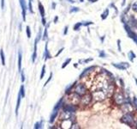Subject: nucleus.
Returning a JSON list of instances; mask_svg holds the SVG:
<instances>
[{"instance_id": "nucleus-1", "label": "nucleus", "mask_w": 137, "mask_h": 129, "mask_svg": "<svg viewBox=\"0 0 137 129\" xmlns=\"http://www.w3.org/2000/svg\"><path fill=\"white\" fill-rule=\"evenodd\" d=\"M73 92L79 95L80 97L85 95L86 93L88 92V87L85 83H81V82H77L75 83L74 89H73Z\"/></svg>"}, {"instance_id": "nucleus-2", "label": "nucleus", "mask_w": 137, "mask_h": 129, "mask_svg": "<svg viewBox=\"0 0 137 129\" xmlns=\"http://www.w3.org/2000/svg\"><path fill=\"white\" fill-rule=\"evenodd\" d=\"M91 94H92V97H93V101H94V102H101L107 98L106 94L102 90H96L91 91Z\"/></svg>"}, {"instance_id": "nucleus-3", "label": "nucleus", "mask_w": 137, "mask_h": 129, "mask_svg": "<svg viewBox=\"0 0 137 129\" xmlns=\"http://www.w3.org/2000/svg\"><path fill=\"white\" fill-rule=\"evenodd\" d=\"M92 102H93V97H92V94L91 92H87L85 95L81 96V99H80L79 102V106L81 107H87L91 104Z\"/></svg>"}, {"instance_id": "nucleus-4", "label": "nucleus", "mask_w": 137, "mask_h": 129, "mask_svg": "<svg viewBox=\"0 0 137 129\" xmlns=\"http://www.w3.org/2000/svg\"><path fill=\"white\" fill-rule=\"evenodd\" d=\"M121 121L122 123L126 124L129 126H132L134 124V115L131 114V112L125 113L124 115L121 117Z\"/></svg>"}, {"instance_id": "nucleus-5", "label": "nucleus", "mask_w": 137, "mask_h": 129, "mask_svg": "<svg viewBox=\"0 0 137 129\" xmlns=\"http://www.w3.org/2000/svg\"><path fill=\"white\" fill-rule=\"evenodd\" d=\"M58 118V121H63V120H71L72 121H75V114L70 113V112H68V111H64V110H62V111L59 112Z\"/></svg>"}, {"instance_id": "nucleus-6", "label": "nucleus", "mask_w": 137, "mask_h": 129, "mask_svg": "<svg viewBox=\"0 0 137 129\" xmlns=\"http://www.w3.org/2000/svg\"><path fill=\"white\" fill-rule=\"evenodd\" d=\"M67 101L68 102H70L72 103V104H75V105H77L79 104L80 102V99H81V97H80L79 95H77V94H75V92H71L70 94H68L67 95Z\"/></svg>"}, {"instance_id": "nucleus-7", "label": "nucleus", "mask_w": 137, "mask_h": 129, "mask_svg": "<svg viewBox=\"0 0 137 129\" xmlns=\"http://www.w3.org/2000/svg\"><path fill=\"white\" fill-rule=\"evenodd\" d=\"M78 109V107L77 105H75V104H72L70 102H65L63 103V107H62V110H64V111H68L70 113H73V114H75V112L77 111Z\"/></svg>"}, {"instance_id": "nucleus-8", "label": "nucleus", "mask_w": 137, "mask_h": 129, "mask_svg": "<svg viewBox=\"0 0 137 129\" xmlns=\"http://www.w3.org/2000/svg\"><path fill=\"white\" fill-rule=\"evenodd\" d=\"M96 66H89V67H87V68H85V69L82 71V72L81 73V75H80V77H79V78L80 79H83L85 78V77H88L89 76H90V74H92L93 72H95V70H96Z\"/></svg>"}, {"instance_id": "nucleus-9", "label": "nucleus", "mask_w": 137, "mask_h": 129, "mask_svg": "<svg viewBox=\"0 0 137 129\" xmlns=\"http://www.w3.org/2000/svg\"><path fill=\"white\" fill-rule=\"evenodd\" d=\"M113 99H114L116 104L119 105V106L125 102V97L121 92H115L113 95Z\"/></svg>"}, {"instance_id": "nucleus-10", "label": "nucleus", "mask_w": 137, "mask_h": 129, "mask_svg": "<svg viewBox=\"0 0 137 129\" xmlns=\"http://www.w3.org/2000/svg\"><path fill=\"white\" fill-rule=\"evenodd\" d=\"M124 28H125V30H126V32H127V34H128L129 37L133 40V41L135 42V44L137 45V34L130 29V27H129V25L126 24V23L124 24Z\"/></svg>"}, {"instance_id": "nucleus-11", "label": "nucleus", "mask_w": 137, "mask_h": 129, "mask_svg": "<svg viewBox=\"0 0 137 129\" xmlns=\"http://www.w3.org/2000/svg\"><path fill=\"white\" fill-rule=\"evenodd\" d=\"M21 8H22V20L26 22V17H27V10H28V5L26 0H19Z\"/></svg>"}, {"instance_id": "nucleus-12", "label": "nucleus", "mask_w": 137, "mask_h": 129, "mask_svg": "<svg viewBox=\"0 0 137 129\" xmlns=\"http://www.w3.org/2000/svg\"><path fill=\"white\" fill-rule=\"evenodd\" d=\"M74 121H72L71 120H63V121H59V127L63 129H68L71 128L72 123Z\"/></svg>"}, {"instance_id": "nucleus-13", "label": "nucleus", "mask_w": 137, "mask_h": 129, "mask_svg": "<svg viewBox=\"0 0 137 129\" xmlns=\"http://www.w3.org/2000/svg\"><path fill=\"white\" fill-rule=\"evenodd\" d=\"M112 65L114 67H116L117 69H119V70H126L128 69L129 67V64L127 62H124V63H112Z\"/></svg>"}, {"instance_id": "nucleus-14", "label": "nucleus", "mask_w": 137, "mask_h": 129, "mask_svg": "<svg viewBox=\"0 0 137 129\" xmlns=\"http://www.w3.org/2000/svg\"><path fill=\"white\" fill-rule=\"evenodd\" d=\"M120 106H121L122 111L124 112V113H129V112L133 111V108H132L131 104H129V103H128V102L122 103V104L120 105Z\"/></svg>"}, {"instance_id": "nucleus-15", "label": "nucleus", "mask_w": 137, "mask_h": 129, "mask_svg": "<svg viewBox=\"0 0 137 129\" xmlns=\"http://www.w3.org/2000/svg\"><path fill=\"white\" fill-rule=\"evenodd\" d=\"M44 60L45 61H46V60H51V55L50 53V52H49V49H48V41H46V45H45V52H44Z\"/></svg>"}, {"instance_id": "nucleus-16", "label": "nucleus", "mask_w": 137, "mask_h": 129, "mask_svg": "<svg viewBox=\"0 0 137 129\" xmlns=\"http://www.w3.org/2000/svg\"><path fill=\"white\" fill-rule=\"evenodd\" d=\"M64 103V97L60 98V100L58 101V102L56 103V105L54 106L52 111H57V112H60V110L62 109V107Z\"/></svg>"}, {"instance_id": "nucleus-17", "label": "nucleus", "mask_w": 137, "mask_h": 129, "mask_svg": "<svg viewBox=\"0 0 137 129\" xmlns=\"http://www.w3.org/2000/svg\"><path fill=\"white\" fill-rule=\"evenodd\" d=\"M39 43V41H38L37 38H35L34 40V53L32 54V62L34 63L37 60V57H38V54H37V45Z\"/></svg>"}, {"instance_id": "nucleus-18", "label": "nucleus", "mask_w": 137, "mask_h": 129, "mask_svg": "<svg viewBox=\"0 0 137 129\" xmlns=\"http://www.w3.org/2000/svg\"><path fill=\"white\" fill-rule=\"evenodd\" d=\"M38 9H39V12L40 14L41 17H46V10H45V7L41 2H39V4H38Z\"/></svg>"}, {"instance_id": "nucleus-19", "label": "nucleus", "mask_w": 137, "mask_h": 129, "mask_svg": "<svg viewBox=\"0 0 137 129\" xmlns=\"http://www.w3.org/2000/svg\"><path fill=\"white\" fill-rule=\"evenodd\" d=\"M58 114H59V112L52 111V113H51V116H50V120H49V122H50L51 124H53L54 122H55V121H56L57 119H58Z\"/></svg>"}, {"instance_id": "nucleus-20", "label": "nucleus", "mask_w": 137, "mask_h": 129, "mask_svg": "<svg viewBox=\"0 0 137 129\" xmlns=\"http://www.w3.org/2000/svg\"><path fill=\"white\" fill-rule=\"evenodd\" d=\"M22 97H21L20 93L18 92V96H17V101H16V115H18V110L20 109L21 106V101H22Z\"/></svg>"}, {"instance_id": "nucleus-21", "label": "nucleus", "mask_w": 137, "mask_h": 129, "mask_svg": "<svg viewBox=\"0 0 137 129\" xmlns=\"http://www.w3.org/2000/svg\"><path fill=\"white\" fill-rule=\"evenodd\" d=\"M22 51H19L18 53V72H20L22 71Z\"/></svg>"}, {"instance_id": "nucleus-22", "label": "nucleus", "mask_w": 137, "mask_h": 129, "mask_svg": "<svg viewBox=\"0 0 137 129\" xmlns=\"http://www.w3.org/2000/svg\"><path fill=\"white\" fill-rule=\"evenodd\" d=\"M75 83H76V81H75L74 84H70V85H68V87L65 89L64 93H65V95H66V96L68 95V94H70L71 92H73V89H74V86H75Z\"/></svg>"}, {"instance_id": "nucleus-23", "label": "nucleus", "mask_w": 137, "mask_h": 129, "mask_svg": "<svg viewBox=\"0 0 137 129\" xmlns=\"http://www.w3.org/2000/svg\"><path fill=\"white\" fill-rule=\"evenodd\" d=\"M48 28L46 27H45V29H44V33H43V34H42V40H43L44 41H46L47 40H48Z\"/></svg>"}, {"instance_id": "nucleus-24", "label": "nucleus", "mask_w": 137, "mask_h": 129, "mask_svg": "<svg viewBox=\"0 0 137 129\" xmlns=\"http://www.w3.org/2000/svg\"><path fill=\"white\" fill-rule=\"evenodd\" d=\"M43 125H44V121L43 120H40L39 121H37L36 123L34 124V129H41L43 127Z\"/></svg>"}, {"instance_id": "nucleus-25", "label": "nucleus", "mask_w": 137, "mask_h": 129, "mask_svg": "<svg viewBox=\"0 0 137 129\" xmlns=\"http://www.w3.org/2000/svg\"><path fill=\"white\" fill-rule=\"evenodd\" d=\"M0 58H1V62H2V65H5V55H4V50L3 49H0Z\"/></svg>"}, {"instance_id": "nucleus-26", "label": "nucleus", "mask_w": 137, "mask_h": 129, "mask_svg": "<svg viewBox=\"0 0 137 129\" xmlns=\"http://www.w3.org/2000/svg\"><path fill=\"white\" fill-rule=\"evenodd\" d=\"M19 93H20L21 97H22V98H25L26 97V93H25V87L23 84H22L20 87V90H19Z\"/></svg>"}, {"instance_id": "nucleus-27", "label": "nucleus", "mask_w": 137, "mask_h": 129, "mask_svg": "<svg viewBox=\"0 0 137 129\" xmlns=\"http://www.w3.org/2000/svg\"><path fill=\"white\" fill-rule=\"evenodd\" d=\"M109 16V9H105V11L101 14V19L102 20H105L107 18V16Z\"/></svg>"}, {"instance_id": "nucleus-28", "label": "nucleus", "mask_w": 137, "mask_h": 129, "mask_svg": "<svg viewBox=\"0 0 137 129\" xmlns=\"http://www.w3.org/2000/svg\"><path fill=\"white\" fill-rule=\"evenodd\" d=\"M71 62V58H66V60H64V62L63 63V65H62V69H64V68H66V66H68V64Z\"/></svg>"}, {"instance_id": "nucleus-29", "label": "nucleus", "mask_w": 137, "mask_h": 129, "mask_svg": "<svg viewBox=\"0 0 137 129\" xmlns=\"http://www.w3.org/2000/svg\"><path fill=\"white\" fill-rule=\"evenodd\" d=\"M80 11V8H78L76 6H72L70 8V13L72 14V13H77Z\"/></svg>"}, {"instance_id": "nucleus-30", "label": "nucleus", "mask_w": 137, "mask_h": 129, "mask_svg": "<svg viewBox=\"0 0 137 129\" xmlns=\"http://www.w3.org/2000/svg\"><path fill=\"white\" fill-rule=\"evenodd\" d=\"M128 56H129V60H130L131 62H133V61H134V58H135V57H136V55L134 54L133 51H130V52H129V53H128Z\"/></svg>"}, {"instance_id": "nucleus-31", "label": "nucleus", "mask_w": 137, "mask_h": 129, "mask_svg": "<svg viewBox=\"0 0 137 129\" xmlns=\"http://www.w3.org/2000/svg\"><path fill=\"white\" fill-rule=\"evenodd\" d=\"M81 26H82V22H76V23H75V24L74 25V28H73V29H74L75 31H78V30L81 29Z\"/></svg>"}, {"instance_id": "nucleus-32", "label": "nucleus", "mask_w": 137, "mask_h": 129, "mask_svg": "<svg viewBox=\"0 0 137 129\" xmlns=\"http://www.w3.org/2000/svg\"><path fill=\"white\" fill-rule=\"evenodd\" d=\"M26 34H27V36L28 39L31 38L32 33H31V29H30L29 26H27V27H26Z\"/></svg>"}, {"instance_id": "nucleus-33", "label": "nucleus", "mask_w": 137, "mask_h": 129, "mask_svg": "<svg viewBox=\"0 0 137 129\" xmlns=\"http://www.w3.org/2000/svg\"><path fill=\"white\" fill-rule=\"evenodd\" d=\"M93 58H87V60H79V63L81 64V63H83V64H87V63L93 61Z\"/></svg>"}, {"instance_id": "nucleus-34", "label": "nucleus", "mask_w": 137, "mask_h": 129, "mask_svg": "<svg viewBox=\"0 0 137 129\" xmlns=\"http://www.w3.org/2000/svg\"><path fill=\"white\" fill-rule=\"evenodd\" d=\"M45 75H46V65H44L43 66H42V69H41V73H40V77L39 78L40 79H43Z\"/></svg>"}, {"instance_id": "nucleus-35", "label": "nucleus", "mask_w": 137, "mask_h": 129, "mask_svg": "<svg viewBox=\"0 0 137 129\" xmlns=\"http://www.w3.org/2000/svg\"><path fill=\"white\" fill-rule=\"evenodd\" d=\"M21 73V80H22V83H24L25 80H26V77H25V72L22 69V71L20 72Z\"/></svg>"}, {"instance_id": "nucleus-36", "label": "nucleus", "mask_w": 137, "mask_h": 129, "mask_svg": "<svg viewBox=\"0 0 137 129\" xmlns=\"http://www.w3.org/2000/svg\"><path fill=\"white\" fill-rule=\"evenodd\" d=\"M52 77H53V74H52V72H51V73H50V76H49V77H48V79H47L46 82V83H45V84H44V87H46L47 84L50 83L51 80V78H52Z\"/></svg>"}, {"instance_id": "nucleus-37", "label": "nucleus", "mask_w": 137, "mask_h": 129, "mask_svg": "<svg viewBox=\"0 0 137 129\" xmlns=\"http://www.w3.org/2000/svg\"><path fill=\"white\" fill-rule=\"evenodd\" d=\"M28 10H29V12H30V13H34V10H33V5H32V2H29V1H28Z\"/></svg>"}, {"instance_id": "nucleus-38", "label": "nucleus", "mask_w": 137, "mask_h": 129, "mask_svg": "<svg viewBox=\"0 0 137 129\" xmlns=\"http://www.w3.org/2000/svg\"><path fill=\"white\" fill-rule=\"evenodd\" d=\"M82 22V26H85V27H88V26L93 24V22H91V21H87V22Z\"/></svg>"}, {"instance_id": "nucleus-39", "label": "nucleus", "mask_w": 137, "mask_h": 129, "mask_svg": "<svg viewBox=\"0 0 137 129\" xmlns=\"http://www.w3.org/2000/svg\"><path fill=\"white\" fill-rule=\"evenodd\" d=\"M36 38L38 39V41H40L41 38H42V30L39 29V33H38V34H37V36H36Z\"/></svg>"}, {"instance_id": "nucleus-40", "label": "nucleus", "mask_w": 137, "mask_h": 129, "mask_svg": "<svg viewBox=\"0 0 137 129\" xmlns=\"http://www.w3.org/2000/svg\"><path fill=\"white\" fill-rule=\"evenodd\" d=\"M81 127V126H80L79 125H78V124L75 122V121H74V122L72 123V126H71V129H78V128H80Z\"/></svg>"}, {"instance_id": "nucleus-41", "label": "nucleus", "mask_w": 137, "mask_h": 129, "mask_svg": "<svg viewBox=\"0 0 137 129\" xmlns=\"http://www.w3.org/2000/svg\"><path fill=\"white\" fill-rule=\"evenodd\" d=\"M99 56H100V58H105L106 57V53L105 51H100V54H99Z\"/></svg>"}, {"instance_id": "nucleus-42", "label": "nucleus", "mask_w": 137, "mask_h": 129, "mask_svg": "<svg viewBox=\"0 0 137 129\" xmlns=\"http://www.w3.org/2000/svg\"><path fill=\"white\" fill-rule=\"evenodd\" d=\"M63 50H64V48H60L59 49V50H58V53H56V55H55V57H58V56H59L60 54H61V53H63Z\"/></svg>"}, {"instance_id": "nucleus-43", "label": "nucleus", "mask_w": 137, "mask_h": 129, "mask_svg": "<svg viewBox=\"0 0 137 129\" xmlns=\"http://www.w3.org/2000/svg\"><path fill=\"white\" fill-rule=\"evenodd\" d=\"M68 26H65L64 29H63V36H66V34H68Z\"/></svg>"}, {"instance_id": "nucleus-44", "label": "nucleus", "mask_w": 137, "mask_h": 129, "mask_svg": "<svg viewBox=\"0 0 137 129\" xmlns=\"http://www.w3.org/2000/svg\"><path fill=\"white\" fill-rule=\"evenodd\" d=\"M117 48H118V51L122 52V48H121V41L117 40Z\"/></svg>"}, {"instance_id": "nucleus-45", "label": "nucleus", "mask_w": 137, "mask_h": 129, "mask_svg": "<svg viewBox=\"0 0 137 129\" xmlns=\"http://www.w3.org/2000/svg\"><path fill=\"white\" fill-rule=\"evenodd\" d=\"M41 22H42V25L44 26H46V23H47V22H46V17H41Z\"/></svg>"}, {"instance_id": "nucleus-46", "label": "nucleus", "mask_w": 137, "mask_h": 129, "mask_svg": "<svg viewBox=\"0 0 137 129\" xmlns=\"http://www.w3.org/2000/svg\"><path fill=\"white\" fill-rule=\"evenodd\" d=\"M132 10L134 11H137V2H135V3L132 5Z\"/></svg>"}, {"instance_id": "nucleus-47", "label": "nucleus", "mask_w": 137, "mask_h": 129, "mask_svg": "<svg viewBox=\"0 0 137 129\" xmlns=\"http://www.w3.org/2000/svg\"><path fill=\"white\" fill-rule=\"evenodd\" d=\"M56 6H57V4L55 2H52V3H51V9H52V10H55Z\"/></svg>"}, {"instance_id": "nucleus-48", "label": "nucleus", "mask_w": 137, "mask_h": 129, "mask_svg": "<svg viewBox=\"0 0 137 129\" xmlns=\"http://www.w3.org/2000/svg\"><path fill=\"white\" fill-rule=\"evenodd\" d=\"M58 22V16H56L55 17H54V20H53V22L54 23H57Z\"/></svg>"}, {"instance_id": "nucleus-49", "label": "nucleus", "mask_w": 137, "mask_h": 129, "mask_svg": "<svg viewBox=\"0 0 137 129\" xmlns=\"http://www.w3.org/2000/svg\"><path fill=\"white\" fill-rule=\"evenodd\" d=\"M1 8L4 10V0H1Z\"/></svg>"}, {"instance_id": "nucleus-50", "label": "nucleus", "mask_w": 137, "mask_h": 129, "mask_svg": "<svg viewBox=\"0 0 137 129\" xmlns=\"http://www.w3.org/2000/svg\"><path fill=\"white\" fill-rule=\"evenodd\" d=\"M67 1L68 2V3H70V4H75V0H67Z\"/></svg>"}, {"instance_id": "nucleus-51", "label": "nucleus", "mask_w": 137, "mask_h": 129, "mask_svg": "<svg viewBox=\"0 0 137 129\" xmlns=\"http://www.w3.org/2000/svg\"><path fill=\"white\" fill-rule=\"evenodd\" d=\"M88 2H90V3H95V2L99 1V0H87Z\"/></svg>"}, {"instance_id": "nucleus-52", "label": "nucleus", "mask_w": 137, "mask_h": 129, "mask_svg": "<svg viewBox=\"0 0 137 129\" xmlns=\"http://www.w3.org/2000/svg\"><path fill=\"white\" fill-rule=\"evenodd\" d=\"M125 4H126V0H122V6H124Z\"/></svg>"}, {"instance_id": "nucleus-53", "label": "nucleus", "mask_w": 137, "mask_h": 129, "mask_svg": "<svg viewBox=\"0 0 137 129\" xmlns=\"http://www.w3.org/2000/svg\"><path fill=\"white\" fill-rule=\"evenodd\" d=\"M78 65H79L78 63H75V64H74V67L75 68H78Z\"/></svg>"}, {"instance_id": "nucleus-54", "label": "nucleus", "mask_w": 137, "mask_h": 129, "mask_svg": "<svg viewBox=\"0 0 137 129\" xmlns=\"http://www.w3.org/2000/svg\"><path fill=\"white\" fill-rule=\"evenodd\" d=\"M104 39H105V36H103L102 38H101V41H102V42L104 41Z\"/></svg>"}, {"instance_id": "nucleus-55", "label": "nucleus", "mask_w": 137, "mask_h": 129, "mask_svg": "<svg viewBox=\"0 0 137 129\" xmlns=\"http://www.w3.org/2000/svg\"><path fill=\"white\" fill-rule=\"evenodd\" d=\"M134 107H135V108H136V109H137V102L134 103Z\"/></svg>"}, {"instance_id": "nucleus-56", "label": "nucleus", "mask_w": 137, "mask_h": 129, "mask_svg": "<svg viewBox=\"0 0 137 129\" xmlns=\"http://www.w3.org/2000/svg\"><path fill=\"white\" fill-rule=\"evenodd\" d=\"M134 81H135V83L137 84V78H136V77H134Z\"/></svg>"}, {"instance_id": "nucleus-57", "label": "nucleus", "mask_w": 137, "mask_h": 129, "mask_svg": "<svg viewBox=\"0 0 137 129\" xmlns=\"http://www.w3.org/2000/svg\"><path fill=\"white\" fill-rule=\"evenodd\" d=\"M79 1L81 2V3H83V2L85 1V0H79Z\"/></svg>"}, {"instance_id": "nucleus-58", "label": "nucleus", "mask_w": 137, "mask_h": 129, "mask_svg": "<svg viewBox=\"0 0 137 129\" xmlns=\"http://www.w3.org/2000/svg\"><path fill=\"white\" fill-rule=\"evenodd\" d=\"M28 1H29V2H33V0H28Z\"/></svg>"}, {"instance_id": "nucleus-59", "label": "nucleus", "mask_w": 137, "mask_h": 129, "mask_svg": "<svg viewBox=\"0 0 137 129\" xmlns=\"http://www.w3.org/2000/svg\"><path fill=\"white\" fill-rule=\"evenodd\" d=\"M135 125H136V127H137V121H136V123H135Z\"/></svg>"}, {"instance_id": "nucleus-60", "label": "nucleus", "mask_w": 137, "mask_h": 129, "mask_svg": "<svg viewBox=\"0 0 137 129\" xmlns=\"http://www.w3.org/2000/svg\"><path fill=\"white\" fill-rule=\"evenodd\" d=\"M135 26H136V27H137V22H136V25H135Z\"/></svg>"}, {"instance_id": "nucleus-61", "label": "nucleus", "mask_w": 137, "mask_h": 129, "mask_svg": "<svg viewBox=\"0 0 137 129\" xmlns=\"http://www.w3.org/2000/svg\"><path fill=\"white\" fill-rule=\"evenodd\" d=\"M60 1H63V0H60Z\"/></svg>"}]
</instances>
